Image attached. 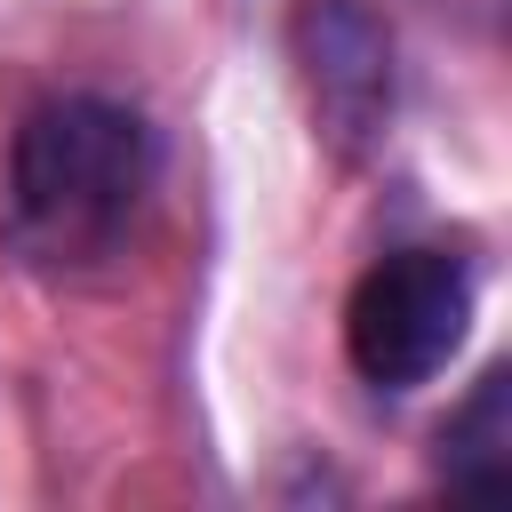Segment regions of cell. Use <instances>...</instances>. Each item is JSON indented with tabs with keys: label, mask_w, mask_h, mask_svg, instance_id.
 Returning a JSON list of instances; mask_svg holds the SVG:
<instances>
[{
	"label": "cell",
	"mask_w": 512,
	"mask_h": 512,
	"mask_svg": "<svg viewBox=\"0 0 512 512\" xmlns=\"http://www.w3.org/2000/svg\"><path fill=\"white\" fill-rule=\"evenodd\" d=\"M152 184H160V128L128 96L64 88V96L32 104L8 136L0 240L40 280L104 272L136 240Z\"/></svg>",
	"instance_id": "obj_1"
},
{
	"label": "cell",
	"mask_w": 512,
	"mask_h": 512,
	"mask_svg": "<svg viewBox=\"0 0 512 512\" xmlns=\"http://www.w3.org/2000/svg\"><path fill=\"white\" fill-rule=\"evenodd\" d=\"M472 312L480 280L456 248H392L344 296V360L376 392H416L464 352Z\"/></svg>",
	"instance_id": "obj_2"
},
{
	"label": "cell",
	"mask_w": 512,
	"mask_h": 512,
	"mask_svg": "<svg viewBox=\"0 0 512 512\" xmlns=\"http://www.w3.org/2000/svg\"><path fill=\"white\" fill-rule=\"evenodd\" d=\"M288 64H296L304 112L336 160H360L384 144L400 64H392V24L368 0H296L288 8Z\"/></svg>",
	"instance_id": "obj_3"
},
{
	"label": "cell",
	"mask_w": 512,
	"mask_h": 512,
	"mask_svg": "<svg viewBox=\"0 0 512 512\" xmlns=\"http://www.w3.org/2000/svg\"><path fill=\"white\" fill-rule=\"evenodd\" d=\"M432 472L448 488H464V496H496L512 480V376L504 368H488L464 392V408H448L440 448H432Z\"/></svg>",
	"instance_id": "obj_4"
}]
</instances>
